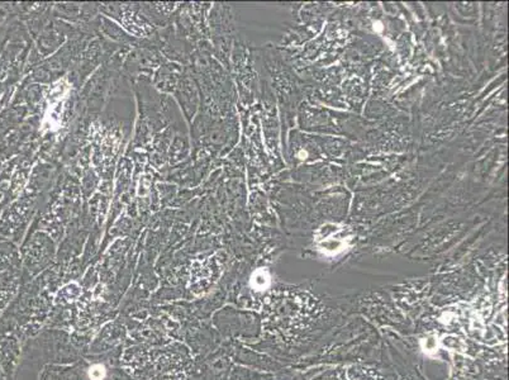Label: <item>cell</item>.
I'll use <instances>...</instances> for the list:
<instances>
[{"label": "cell", "instance_id": "3957f363", "mask_svg": "<svg viewBox=\"0 0 509 380\" xmlns=\"http://www.w3.org/2000/svg\"><path fill=\"white\" fill-rule=\"evenodd\" d=\"M420 346L423 348V351L426 354L432 355L434 354L438 348V341H437L436 336H428V337L423 338L420 341Z\"/></svg>", "mask_w": 509, "mask_h": 380}, {"label": "cell", "instance_id": "6da1fadb", "mask_svg": "<svg viewBox=\"0 0 509 380\" xmlns=\"http://www.w3.org/2000/svg\"><path fill=\"white\" fill-rule=\"evenodd\" d=\"M442 346L451 351H456V352H463L466 350V345L461 338L456 336H446L442 340Z\"/></svg>", "mask_w": 509, "mask_h": 380}, {"label": "cell", "instance_id": "7a4b0ae2", "mask_svg": "<svg viewBox=\"0 0 509 380\" xmlns=\"http://www.w3.org/2000/svg\"><path fill=\"white\" fill-rule=\"evenodd\" d=\"M269 282L270 279L267 272L263 270H257L251 279V285L255 290H263L269 285Z\"/></svg>", "mask_w": 509, "mask_h": 380}, {"label": "cell", "instance_id": "277c9868", "mask_svg": "<svg viewBox=\"0 0 509 380\" xmlns=\"http://www.w3.org/2000/svg\"><path fill=\"white\" fill-rule=\"evenodd\" d=\"M107 375V370H105V366L102 364H95L93 366L89 367V371H88V377L90 380H103Z\"/></svg>", "mask_w": 509, "mask_h": 380}]
</instances>
